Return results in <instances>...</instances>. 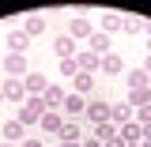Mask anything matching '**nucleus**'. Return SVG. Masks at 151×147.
<instances>
[{"mask_svg":"<svg viewBox=\"0 0 151 147\" xmlns=\"http://www.w3.org/2000/svg\"><path fill=\"white\" fill-rule=\"evenodd\" d=\"M42 113H45V102H42V98H27V102L19 106V117H15V121L30 128V125H38V121H42Z\"/></svg>","mask_w":151,"mask_h":147,"instance_id":"f257e3e1","label":"nucleus"},{"mask_svg":"<svg viewBox=\"0 0 151 147\" xmlns=\"http://www.w3.org/2000/svg\"><path fill=\"white\" fill-rule=\"evenodd\" d=\"M0 91H4V102H27V87H23V79H4L0 83Z\"/></svg>","mask_w":151,"mask_h":147,"instance_id":"f03ea898","label":"nucleus"},{"mask_svg":"<svg viewBox=\"0 0 151 147\" xmlns=\"http://www.w3.org/2000/svg\"><path fill=\"white\" fill-rule=\"evenodd\" d=\"M4 72H8V79H23V75L30 72V68H27V57L8 53V57H4Z\"/></svg>","mask_w":151,"mask_h":147,"instance_id":"7ed1b4c3","label":"nucleus"},{"mask_svg":"<svg viewBox=\"0 0 151 147\" xmlns=\"http://www.w3.org/2000/svg\"><path fill=\"white\" fill-rule=\"evenodd\" d=\"M23 87H27V98H42L49 83H45V75H42V72H27V75H23Z\"/></svg>","mask_w":151,"mask_h":147,"instance_id":"20e7f679","label":"nucleus"},{"mask_svg":"<svg viewBox=\"0 0 151 147\" xmlns=\"http://www.w3.org/2000/svg\"><path fill=\"white\" fill-rule=\"evenodd\" d=\"M60 110H64L68 121H76L79 113H87V98H83V94H76V91H68V98H64V106H60Z\"/></svg>","mask_w":151,"mask_h":147,"instance_id":"39448f33","label":"nucleus"},{"mask_svg":"<svg viewBox=\"0 0 151 147\" xmlns=\"http://www.w3.org/2000/svg\"><path fill=\"white\" fill-rule=\"evenodd\" d=\"M64 98H68V91H64V87H57V83H49V87H45V94H42L45 113H49V110H60V106H64Z\"/></svg>","mask_w":151,"mask_h":147,"instance_id":"423d86ee","label":"nucleus"},{"mask_svg":"<svg viewBox=\"0 0 151 147\" xmlns=\"http://www.w3.org/2000/svg\"><path fill=\"white\" fill-rule=\"evenodd\" d=\"M4 45H8V53H19V57H27V49H30V38L23 34V30H12V34L4 38Z\"/></svg>","mask_w":151,"mask_h":147,"instance_id":"0eeeda50","label":"nucleus"},{"mask_svg":"<svg viewBox=\"0 0 151 147\" xmlns=\"http://www.w3.org/2000/svg\"><path fill=\"white\" fill-rule=\"evenodd\" d=\"M110 121L121 128V125H129V121H136V113H132V106L129 102H113L110 106Z\"/></svg>","mask_w":151,"mask_h":147,"instance_id":"6e6552de","label":"nucleus"},{"mask_svg":"<svg viewBox=\"0 0 151 147\" xmlns=\"http://www.w3.org/2000/svg\"><path fill=\"white\" fill-rule=\"evenodd\" d=\"M110 45H113L110 34H102V30H94V34L87 38V49H91L94 57H110Z\"/></svg>","mask_w":151,"mask_h":147,"instance_id":"1a4fd4ad","label":"nucleus"},{"mask_svg":"<svg viewBox=\"0 0 151 147\" xmlns=\"http://www.w3.org/2000/svg\"><path fill=\"white\" fill-rule=\"evenodd\" d=\"M91 34H94V27H91L83 15H76V19H72V27H68V38H72V42H87Z\"/></svg>","mask_w":151,"mask_h":147,"instance_id":"9d476101","label":"nucleus"},{"mask_svg":"<svg viewBox=\"0 0 151 147\" xmlns=\"http://www.w3.org/2000/svg\"><path fill=\"white\" fill-rule=\"evenodd\" d=\"M76 64H79V72H87V75H94L98 68H102V57H94L91 49H83V53H76Z\"/></svg>","mask_w":151,"mask_h":147,"instance_id":"9b49d317","label":"nucleus"},{"mask_svg":"<svg viewBox=\"0 0 151 147\" xmlns=\"http://www.w3.org/2000/svg\"><path fill=\"white\" fill-rule=\"evenodd\" d=\"M0 132H4V140H8V143H23V140H27V125H19L15 117H12Z\"/></svg>","mask_w":151,"mask_h":147,"instance_id":"f8f14e48","label":"nucleus"},{"mask_svg":"<svg viewBox=\"0 0 151 147\" xmlns=\"http://www.w3.org/2000/svg\"><path fill=\"white\" fill-rule=\"evenodd\" d=\"M38 125H42V132H60V125H64V113L60 110H49V113H42V121H38Z\"/></svg>","mask_w":151,"mask_h":147,"instance_id":"ddd939ff","label":"nucleus"},{"mask_svg":"<svg viewBox=\"0 0 151 147\" xmlns=\"http://www.w3.org/2000/svg\"><path fill=\"white\" fill-rule=\"evenodd\" d=\"M117 30H125V15L121 11H106L102 15V34H117Z\"/></svg>","mask_w":151,"mask_h":147,"instance_id":"4468645a","label":"nucleus"},{"mask_svg":"<svg viewBox=\"0 0 151 147\" xmlns=\"http://www.w3.org/2000/svg\"><path fill=\"white\" fill-rule=\"evenodd\" d=\"M87 117H91V125H106L110 121V106L106 102H87Z\"/></svg>","mask_w":151,"mask_h":147,"instance_id":"2eb2a0df","label":"nucleus"},{"mask_svg":"<svg viewBox=\"0 0 151 147\" xmlns=\"http://www.w3.org/2000/svg\"><path fill=\"white\" fill-rule=\"evenodd\" d=\"M57 140H60V143H79V125L64 117V125H60V132H57Z\"/></svg>","mask_w":151,"mask_h":147,"instance_id":"dca6fc26","label":"nucleus"},{"mask_svg":"<svg viewBox=\"0 0 151 147\" xmlns=\"http://www.w3.org/2000/svg\"><path fill=\"white\" fill-rule=\"evenodd\" d=\"M53 53L60 57V60H72V57H76V42H72L68 34H64V38H57V42H53Z\"/></svg>","mask_w":151,"mask_h":147,"instance_id":"f3484780","label":"nucleus"},{"mask_svg":"<svg viewBox=\"0 0 151 147\" xmlns=\"http://www.w3.org/2000/svg\"><path fill=\"white\" fill-rule=\"evenodd\" d=\"M151 75L144 72V68H132V72H125V83H129V91H140V87H147Z\"/></svg>","mask_w":151,"mask_h":147,"instance_id":"a211bd4d","label":"nucleus"},{"mask_svg":"<svg viewBox=\"0 0 151 147\" xmlns=\"http://www.w3.org/2000/svg\"><path fill=\"white\" fill-rule=\"evenodd\" d=\"M42 30H45V19H42V15H27V19H23V34H27V38H38Z\"/></svg>","mask_w":151,"mask_h":147,"instance_id":"6ab92c4d","label":"nucleus"},{"mask_svg":"<svg viewBox=\"0 0 151 147\" xmlns=\"http://www.w3.org/2000/svg\"><path fill=\"white\" fill-rule=\"evenodd\" d=\"M117 136H121V143H125V147H129V143H140V125L129 121V125H121V128H117Z\"/></svg>","mask_w":151,"mask_h":147,"instance_id":"aec40b11","label":"nucleus"},{"mask_svg":"<svg viewBox=\"0 0 151 147\" xmlns=\"http://www.w3.org/2000/svg\"><path fill=\"white\" fill-rule=\"evenodd\" d=\"M129 106H132V113L140 110V106H151V87H140V91H129Z\"/></svg>","mask_w":151,"mask_h":147,"instance_id":"412c9836","label":"nucleus"},{"mask_svg":"<svg viewBox=\"0 0 151 147\" xmlns=\"http://www.w3.org/2000/svg\"><path fill=\"white\" fill-rule=\"evenodd\" d=\"M72 83H76L72 91L87 98V94H91V87H94V75H87V72H76V79H72Z\"/></svg>","mask_w":151,"mask_h":147,"instance_id":"4be33fe9","label":"nucleus"},{"mask_svg":"<svg viewBox=\"0 0 151 147\" xmlns=\"http://www.w3.org/2000/svg\"><path fill=\"white\" fill-rule=\"evenodd\" d=\"M102 72H106V75H117V72H125V60H121L117 53L102 57Z\"/></svg>","mask_w":151,"mask_h":147,"instance_id":"5701e85b","label":"nucleus"},{"mask_svg":"<svg viewBox=\"0 0 151 147\" xmlns=\"http://www.w3.org/2000/svg\"><path fill=\"white\" fill-rule=\"evenodd\" d=\"M91 136L98 140V143H106V140H113V136H117V125H113V121H106V125H94Z\"/></svg>","mask_w":151,"mask_h":147,"instance_id":"b1692460","label":"nucleus"},{"mask_svg":"<svg viewBox=\"0 0 151 147\" xmlns=\"http://www.w3.org/2000/svg\"><path fill=\"white\" fill-rule=\"evenodd\" d=\"M125 30H129V34H140V30H147V19H140V15H125Z\"/></svg>","mask_w":151,"mask_h":147,"instance_id":"393cba45","label":"nucleus"},{"mask_svg":"<svg viewBox=\"0 0 151 147\" xmlns=\"http://www.w3.org/2000/svg\"><path fill=\"white\" fill-rule=\"evenodd\" d=\"M76 72H79L76 57H72V60H60V75H68V79H76Z\"/></svg>","mask_w":151,"mask_h":147,"instance_id":"a878e982","label":"nucleus"},{"mask_svg":"<svg viewBox=\"0 0 151 147\" xmlns=\"http://www.w3.org/2000/svg\"><path fill=\"white\" fill-rule=\"evenodd\" d=\"M136 125H151V106H140L136 110Z\"/></svg>","mask_w":151,"mask_h":147,"instance_id":"bb28decb","label":"nucleus"},{"mask_svg":"<svg viewBox=\"0 0 151 147\" xmlns=\"http://www.w3.org/2000/svg\"><path fill=\"white\" fill-rule=\"evenodd\" d=\"M79 147H102V143H98L94 136H87V140H79Z\"/></svg>","mask_w":151,"mask_h":147,"instance_id":"cd10ccee","label":"nucleus"},{"mask_svg":"<svg viewBox=\"0 0 151 147\" xmlns=\"http://www.w3.org/2000/svg\"><path fill=\"white\" fill-rule=\"evenodd\" d=\"M102 147H125V143H121V136H113V140H106Z\"/></svg>","mask_w":151,"mask_h":147,"instance_id":"c85d7f7f","label":"nucleus"},{"mask_svg":"<svg viewBox=\"0 0 151 147\" xmlns=\"http://www.w3.org/2000/svg\"><path fill=\"white\" fill-rule=\"evenodd\" d=\"M19 147H42V140H23Z\"/></svg>","mask_w":151,"mask_h":147,"instance_id":"c756f323","label":"nucleus"},{"mask_svg":"<svg viewBox=\"0 0 151 147\" xmlns=\"http://www.w3.org/2000/svg\"><path fill=\"white\" fill-rule=\"evenodd\" d=\"M144 72H147V75H151V53H147V60H144Z\"/></svg>","mask_w":151,"mask_h":147,"instance_id":"7c9ffc66","label":"nucleus"},{"mask_svg":"<svg viewBox=\"0 0 151 147\" xmlns=\"http://www.w3.org/2000/svg\"><path fill=\"white\" fill-rule=\"evenodd\" d=\"M60 147H79V143H60Z\"/></svg>","mask_w":151,"mask_h":147,"instance_id":"2f4dec72","label":"nucleus"},{"mask_svg":"<svg viewBox=\"0 0 151 147\" xmlns=\"http://www.w3.org/2000/svg\"><path fill=\"white\" fill-rule=\"evenodd\" d=\"M0 106H4V91H0Z\"/></svg>","mask_w":151,"mask_h":147,"instance_id":"473e14b6","label":"nucleus"},{"mask_svg":"<svg viewBox=\"0 0 151 147\" xmlns=\"http://www.w3.org/2000/svg\"><path fill=\"white\" fill-rule=\"evenodd\" d=\"M0 147H15V143H0Z\"/></svg>","mask_w":151,"mask_h":147,"instance_id":"72a5a7b5","label":"nucleus"},{"mask_svg":"<svg viewBox=\"0 0 151 147\" xmlns=\"http://www.w3.org/2000/svg\"><path fill=\"white\" fill-rule=\"evenodd\" d=\"M147 49H151V38H147Z\"/></svg>","mask_w":151,"mask_h":147,"instance_id":"f704fd0d","label":"nucleus"},{"mask_svg":"<svg viewBox=\"0 0 151 147\" xmlns=\"http://www.w3.org/2000/svg\"><path fill=\"white\" fill-rule=\"evenodd\" d=\"M140 147H151V143H140Z\"/></svg>","mask_w":151,"mask_h":147,"instance_id":"c9c22d12","label":"nucleus"}]
</instances>
